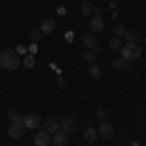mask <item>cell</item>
<instances>
[{"mask_svg":"<svg viewBox=\"0 0 146 146\" xmlns=\"http://www.w3.org/2000/svg\"><path fill=\"white\" fill-rule=\"evenodd\" d=\"M29 37H31L33 41H39V37H41V29H33V31L29 33Z\"/></svg>","mask_w":146,"mask_h":146,"instance_id":"24","label":"cell"},{"mask_svg":"<svg viewBox=\"0 0 146 146\" xmlns=\"http://www.w3.org/2000/svg\"><path fill=\"white\" fill-rule=\"evenodd\" d=\"M33 142H35V146H49L51 144V133L39 131V133L33 136Z\"/></svg>","mask_w":146,"mask_h":146,"instance_id":"6","label":"cell"},{"mask_svg":"<svg viewBox=\"0 0 146 146\" xmlns=\"http://www.w3.org/2000/svg\"><path fill=\"white\" fill-rule=\"evenodd\" d=\"M74 127H76V121H74L72 117H62V119H60V131H62V133L70 135V133L74 131Z\"/></svg>","mask_w":146,"mask_h":146,"instance_id":"9","label":"cell"},{"mask_svg":"<svg viewBox=\"0 0 146 146\" xmlns=\"http://www.w3.org/2000/svg\"><path fill=\"white\" fill-rule=\"evenodd\" d=\"M92 146H96V144H92Z\"/></svg>","mask_w":146,"mask_h":146,"instance_id":"27","label":"cell"},{"mask_svg":"<svg viewBox=\"0 0 146 146\" xmlns=\"http://www.w3.org/2000/svg\"><path fill=\"white\" fill-rule=\"evenodd\" d=\"M98 135H100L101 138H107V140H109L113 136V125L107 123V121H101L100 129H98Z\"/></svg>","mask_w":146,"mask_h":146,"instance_id":"8","label":"cell"},{"mask_svg":"<svg viewBox=\"0 0 146 146\" xmlns=\"http://www.w3.org/2000/svg\"><path fill=\"white\" fill-rule=\"evenodd\" d=\"M0 66L4 70H16L20 66V56L16 55L12 49H4L0 51Z\"/></svg>","mask_w":146,"mask_h":146,"instance_id":"1","label":"cell"},{"mask_svg":"<svg viewBox=\"0 0 146 146\" xmlns=\"http://www.w3.org/2000/svg\"><path fill=\"white\" fill-rule=\"evenodd\" d=\"M121 47H123L121 37H111V39H109V49H113V51H119Z\"/></svg>","mask_w":146,"mask_h":146,"instance_id":"17","label":"cell"},{"mask_svg":"<svg viewBox=\"0 0 146 146\" xmlns=\"http://www.w3.org/2000/svg\"><path fill=\"white\" fill-rule=\"evenodd\" d=\"M123 39H125V43H136V39H138V35H136L135 31H125Z\"/></svg>","mask_w":146,"mask_h":146,"instance_id":"19","label":"cell"},{"mask_svg":"<svg viewBox=\"0 0 146 146\" xmlns=\"http://www.w3.org/2000/svg\"><path fill=\"white\" fill-rule=\"evenodd\" d=\"M8 119H10L12 123H22V117H20V113L14 111V109H12V111H8Z\"/></svg>","mask_w":146,"mask_h":146,"instance_id":"20","label":"cell"},{"mask_svg":"<svg viewBox=\"0 0 146 146\" xmlns=\"http://www.w3.org/2000/svg\"><path fill=\"white\" fill-rule=\"evenodd\" d=\"M23 133H25L23 123H12L10 127H8V136H10V138H22Z\"/></svg>","mask_w":146,"mask_h":146,"instance_id":"4","label":"cell"},{"mask_svg":"<svg viewBox=\"0 0 146 146\" xmlns=\"http://www.w3.org/2000/svg\"><path fill=\"white\" fill-rule=\"evenodd\" d=\"M45 131L51 133V135H55L56 131H60V121H58V119H47L45 121Z\"/></svg>","mask_w":146,"mask_h":146,"instance_id":"13","label":"cell"},{"mask_svg":"<svg viewBox=\"0 0 146 146\" xmlns=\"http://www.w3.org/2000/svg\"><path fill=\"white\" fill-rule=\"evenodd\" d=\"M82 43H84V45L88 47L90 51H94V49H98V45H96L98 41H96V37H94V33H86L84 37H82Z\"/></svg>","mask_w":146,"mask_h":146,"instance_id":"15","label":"cell"},{"mask_svg":"<svg viewBox=\"0 0 146 146\" xmlns=\"http://www.w3.org/2000/svg\"><path fill=\"white\" fill-rule=\"evenodd\" d=\"M113 31H115V37H123V35H125V27L121 25V23H115Z\"/></svg>","mask_w":146,"mask_h":146,"instance_id":"21","label":"cell"},{"mask_svg":"<svg viewBox=\"0 0 146 146\" xmlns=\"http://www.w3.org/2000/svg\"><path fill=\"white\" fill-rule=\"evenodd\" d=\"M0 98H2V94H0Z\"/></svg>","mask_w":146,"mask_h":146,"instance_id":"26","label":"cell"},{"mask_svg":"<svg viewBox=\"0 0 146 146\" xmlns=\"http://www.w3.org/2000/svg\"><path fill=\"white\" fill-rule=\"evenodd\" d=\"M96 117H98V121H107V111L105 109H98Z\"/></svg>","mask_w":146,"mask_h":146,"instance_id":"22","label":"cell"},{"mask_svg":"<svg viewBox=\"0 0 146 146\" xmlns=\"http://www.w3.org/2000/svg\"><path fill=\"white\" fill-rule=\"evenodd\" d=\"M98 53H100L98 49H94V51H88V53H86V56H84V60H86L88 64H94V62H96V58H98Z\"/></svg>","mask_w":146,"mask_h":146,"instance_id":"18","label":"cell"},{"mask_svg":"<svg viewBox=\"0 0 146 146\" xmlns=\"http://www.w3.org/2000/svg\"><path fill=\"white\" fill-rule=\"evenodd\" d=\"M80 12H82V16L92 18V16L96 14V6H94V2H84V4L80 6Z\"/></svg>","mask_w":146,"mask_h":146,"instance_id":"14","label":"cell"},{"mask_svg":"<svg viewBox=\"0 0 146 146\" xmlns=\"http://www.w3.org/2000/svg\"><path fill=\"white\" fill-rule=\"evenodd\" d=\"M111 66L113 68H119V70H125V72H129L131 70V62L129 60H125V58H111Z\"/></svg>","mask_w":146,"mask_h":146,"instance_id":"12","label":"cell"},{"mask_svg":"<svg viewBox=\"0 0 146 146\" xmlns=\"http://www.w3.org/2000/svg\"><path fill=\"white\" fill-rule=\"evenodd\" d=\"M90 76H92V78H101V76H103L101 66H98L96 62H94V64H90Z\"/></svg>","mask_w":146,"mask_h":146,"instance_id":"16","label":"cell"},{"mask_svg":"<svg viewBox=\"0 0 146 146\" xmlns=\"http://www.w3.org/2000/svg\"><path fill=\"white\" fill-rule=\"evenodd\" d=\"M35 64V58L33 56H25V58H23V66L25 68H31Z\"/></svg>","mask_w":146,"mask_h":146,"instance_id":"23","label":"cell"},{"mask_svg":"<svg viewBox=\"0 0 146 146\" xmlns=\"http://www.w3.org/2000/svg\"><path fill=\"white\" fill-rule=\"evenodd\" d=\"M144 43H146V37H144Z\"/></svg>","mask_w":146,"mask_h":146,"instance_id":"25","label":"cell"},{"mask_svg":"<svg viewBox=\"0 0 146 146\" xmlns=\"http://www.w3.org/2000/svg\"><path fill=\"white\" fill-rule=\"evenodd\" d=\"M103 18H101V14H94L90 18V29L94 31V33H100V31H103Z\"/></svg>","mask_w":146,"mask_h":146,"instance_id":"5","label":"cell"},{"mask_svg":"<svg viewBox=\"0 0 146 146\" xmlns=\"http://www.w3.org/2000/svg\"><path fill=\"white\" fill-rule=\"evenodd\" d=\"M98 129H94V127H88L86 131H84V140L88 142V144H96V140H98Z\"/></svg>","mask_w":146,"mask_h":146,"instance_id":"11","label":"cell"},{"mask_svg":"<svg viewBox=\"0 0 146 146\" xmlns=\"http://www.w3.org/2000/svg\"><path fill=\"white\" fill-rule=\"evenodd\" d=\"M22 123H23L25 129H37V127L41 125V117L35 115V113H29V115H25L22 119Z\"/></svg>","mask_w":146,"mask_h":146,"instance_id":"3","label":"cell"},{"mask_svg":"<svg viewBox=\"0 0 146 146\" xmlns=\"http://www.w3.org/2000/svg\"><path fill=\"white\" fill-rule=\"evenodd\" d=\"M56 27V23L53 18H45L43 22H41V25H39V29H41V33H53Z\"/></svg>","mask_w":146,"mask_h":146,"instance_id":"10","label":"cell"},{"mask_svg":"<svg viewBox=\"0 0 146 146\" xmlns=\"http://www.w3.org/2000/svg\"><path fill=\"white\" fill-rule=\"evenodd\" d=\"M51 144L53 146H68V135L62 131H56L55 135L51 136Z\"/></svg>","mask_w":146,"mask_h":146,"instance_id":"7","label":"cell"},{"mask_svg":"<svg viewBox=\"0 0 146 146\" xmlns=\"http://www.w3.org/2000/svg\"><path fill=\"white\" fill-rule=\"evenodd\" d=\"M119 51H121V55H123L121 58L129 60V62H131V60H136V58H140V55H142V49L136 45V43H125Z\"/></svg>","mask_w":146,"mask_h":146,"instance_id":"2","label":"cell"}]
</instances>
